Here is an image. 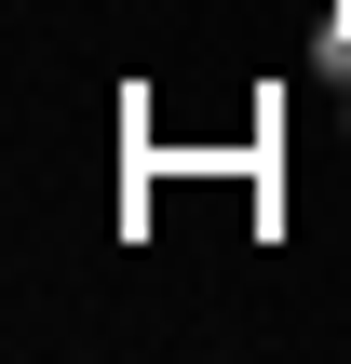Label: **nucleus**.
<instances>
[{
	"label": "nucleus",
	"mask_w": 351,
	"mask_h": 364,
	"mask_svg": "<svg viewBox=\"0 0 351 364\" xmlns=\"http://www.w3.org/2000/svg\"><path fill=\"white\" fill-rule=\"evenodd\" d=\"M311 81H325V95H338V108H351V0H338V14H325V27H311Z\"/></svg>",
	"instance_id": "nucleus-1"
}]
</instances>
